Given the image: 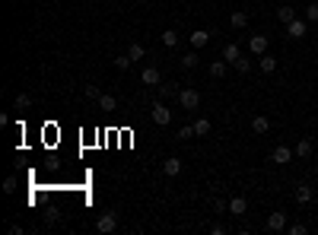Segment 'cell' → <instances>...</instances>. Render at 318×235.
Listing matches in <instances>:
<instances>
[{"label": "cell", "mask_w": 318, "mask_h": 235, "mask_svg": "<svg viewBox=\"0 0 318 235\" xmlns=\"http://www.w3.org/2000/svg\"><path fill=\"white\" fill-rule=\"evenodd\" d=\"M179 105L185 111H194L197 105H201V89H194V86H185L182 92H179Z\"/></svg>", "instance_id": "6da1fadb"}, {"label": "cell", "mask_w": 318, "mask_h": 235, "mask_svg": "<svg viewBox=\"0 0 318 235\" xmlns=\"http://www.w3.org/2000/svg\"><path fill=\"white\" fill-rule=\"evenodd\" d=\"M153 121H156L159 127H166V124L172 121V108H169V105L162 102V99H156V102H153Z\"/></svg>", "instance_id": "7a4b0ae2"}, {"label": "cell", "mask_w": 318, "mask_h": 235, "mask_svg": "<svg viewBox=\"0 0 318 235\" xmlns=\"http://www.w3.org/2000/svg\"><path fill=\"white\" fill-rule=\"evenodd\" d=\"M115 229H118V213H102V216L96 219V232L109 235V232H115Z\"/></svg>", "instance_id": "3957f363"}, {"label": "cell", "mask_w": 318, "mask_h": 235, "mask_svg": "<svg viewBox=\"0 0 318 235\" xmlns=\"http://www.w3.org/2000/svg\"><path fill=\"white\" fill-rule=\"evenodd\" d=\"M287 35H290V38H305V35H309V19H299L296 16L287 26Z\"/></svg>", "instance_id": "277c9868"}, {"label": "cell", "mask_w": 318, "mask_h": 235, "mask_svg": "<svg viewBox=\"0 0 318 235\" xmlns=\"http://www.w3.org/2000/svg\"><path fill=\"white\" fill-rule=\"evenodd\" d=\"M293 156H296V152H293L290 146H274L270 149V162H274V166H287Z\"/></svg>", "instance_id": "5b68a950"}, {"label": "cell", "mask_w": 318, "mask_h": 235, "mask_svg": "<svg viewBox=\"0 0 318 235\" xmlns=\"http://www.w3.org/2000/svg\"><path fill=\"white\" fill-rule=\"evenodd\" d=\"M188 42H191V48H194V51H201L204 45L210 42V32H207V29H194L191 35H188Z\"/></svg>", "instance_id": "8992f818"}, {"label": "cell", "mask_w": 318, "mask_h": 235, "mask_svg": "<svg viewBox=\"0 0 318 235\" xmlns=\"http://www.w3.org/2000/svg\"><path fill=\"white\" fill-rule=\"evenodd\" d=\"M249 51L258 54V57L267 54V35H252V38H249Z\"/></svg>", "instance_id": "52a82bcc"}, {"label": "cell", "mask_w": 318, "mask_h": 235, "mask_svg": "<svg viewBox=\"0 0 318 235\" xmlns=\"http://www.w3.org/2000/svg\"><path fill=\"white\" fill-rule=\"evenodd\" d=\"M140 83H144V86H159V83H162L159 70H156V67H144V73H140Z\"/></svg>", "instance_id": "ba28073f"}, {"label": "cell", "mask_w": 318, "mask_h": 235, "mask_svg": "<svg viewBox=\"0 0 318 235\" xmlns=\"http://www.w3.org/2000/svg\"><path fill=\"white\" fill-rule=\"evenodd\" d=\"M267 229L270 232H284L287 229V213H270L267 216Z\"/></svg>", "instance_id": "9c48e42d"}, {"label": "cell", "mask_w": 318, "mask_h": 235, "mask_svg": "<svg viewBox=\"0 0 318 235\" xmlns=\"http://www.w3.org/2000/svg\"><path fill=\"white\" fill-rule=\"evenodd\" d=\"M245 210H249V201H245V197H232L229 201V213L232 216H245Z\"/></svg>", "instance_id": "30bf717a"}, {"label": "cell", "mask_w": 318, "mask_h": 235, "mask_svg": "<svg viewBox=\"0 0 318 235\" xmlns=\"http://www.w3.org/2000/svg\"><path fill=\"white\" fill-rule=\"evenodd\" d=\"M162 172L169 175V178H175V175L182 172V159H175V156H169L166 162H162Z\"/></svg>", "instance_id": "8fae6325"}, {"label": "cell", "mask_w": 318, "mask_h": 235, "mask_svg": "<svg viewBox=\"0 0 318 235\" xmlns=\"http://www.w3.org/2000/svg\"><path fill=\"white\" fill-rule=\"evenodd\" d=\"M312 197H315V191H312L309 184H299V187H296V204L305 207V204H312Z\"/></svg>", "instance_id": "7c38bea8"}, {"label": "cell", "mask_w": 318, "mask_h": 235, "mask_svg": "<svg viewBox=\"0 0 318 235\" xmlns=\"http://www.w3.org/2000/svg\"><path fill=\"white\" fill-rule=\"evenodd\" d=\"M229 26L232 29H245L249 26V13H245V10H235V13L229 16Z\"/></svg>", "instance_id": "4fadbf2b"}, {"label": "cell", "mask_w": 318, "mask_h": 235, "mask_svg": "<svg viewBox=\"0 0 318 235\" xmlns=\"http://www.w3.org/2000/svg\"><path fill=\"white\" fill-rule=\"evenodd\" d=\"M270 131V121L264 114H258V118H252V134H267Z\"/></svg>", "instance_id": "5bb4252c"}, {"label": "cell", "mask_w": 318, "mask_h": 235, "mask_svg": "<svg viewBox=\"0 0 318 235\" xmlns=\"http://www.w3.org/2000/svg\"><path fill=\"white\" fill-rule=\"evenodd\" d=\"M293 152H296V159H309L312 156V140H299V143L293 146Z\"/></svg>", "instance_id": "9a60e30c"}, {"label": "cell", "mask_w": 318, "mask_h": 235, "mask_svg": "<svg viewBox=\"0 0 318 235\" xmlns=\"http://www.w3.org/2000/svg\"><path fill=\"white\" fill-rule=\"evenodd\" d=\"M223 61H226V64H232V61H239V57H242V51H239V45H226V48H223Z\"/></svg>", "instance_id": "2e32d148"}, {"label": "cell", "mask_w": 318, "mask_h": 235, "mask_svg": "<svg viewBox=\"0 0 318 235\" xmlns=\"http://www.w3.org/2000/svg\"><path fill=\"white\" fill-rule=\"evenodd\" d=\"M258 67H261L264 73H274V70H277V61H274L270 54H261V57H258Z\"/></svg>", "instance_id": "e0dca14e"}, {"label": "cell", "mask_w": 318, "mask_h": 235, "mask_svg": "<svg viewBox=\"0 0 318 235\" xmlns=\"http://www.w3.org/2000/svg\"><path fill=\"white\" fill-rule=\"evenodd\" d=\"M277 19L284 22V26H290V22L296 19V10H293V7H280V10H277Z\"/></svg>", "instance_id": "ac0fdd59"}, {"label": "cell", "mask_w": 318, "mask_h": 235, "mask_svg": "<svg viewBox=\"0 0 318 235\" xmlns=\"http://www.w3.org/2000/svg\"><path fill=\"white\" fill-rule=\"evenodd\" d=\"M29 105H32V96H29V92H19V96L13 99V108H16V111H26Z\"/></svg>", "instance_id": "d6986e66"}, {"label": "cell", "mask_w": 318, "mask_h": 235, "mask_svg": "<svg viewBox=\"0 0 318 235\" xmlns=\"http://www.w3.org/2000/svg\"><path fill=\"white\" fill-rule=\"evenodd\" d=\"M191 127H194V137H207L210 134V121H207V118H197Z\"/></svg>", "instance_id": "ffe728a7"}, {"label": "cell", "mask_w": 318, "mask_h": 235, "mask_svg": "<svg viewBox=\"0 0 318 235\" xmlns=\"http://www.w3.org/2000/svg\"><path fill=\"white\" fill-rule=\"evenodd\" d=\"M162 45H166V48H179V32L166 29V32H162Z\"/></svg>", "instance_id": "44dd1931"}, {"label": "cell", "mask_w": 318, "mask_h": 235, "mask_svg": "<svg viewBox=\"0 0 318 235\" xmlns=\"http://www.w3.org/2000/svg\"><path fill=\"white\" fill-rule=\"evenodd\" d=\"M185 70H194L197 64H201V61H197V51H188V54H182V61H179Z\"/></svg>", "instance_id": "7402d4cb"}, {"label": "cell", "mask_w": 318, "mask_h": 235, "mask_svg": "<svg viewBox=\"0 0 318 235\" xmlns=\"http://www.w3.org/2000/svg\"><path fill=\"white\" fill-rule=\"evenodd\" d=\"M144 45H140V42H131V48H127V57H131V61H144Z\"/></svg>", "instance_id": "603a6c76"}, {"label": "cell", "mask_w": 318, "mask_h": 235, "mask_svg": "<svg viewBox=\"0 0 318 235\" xmlns=\"http://www.w3.org/2000/svg\"><path fill=\"white\" fill-rule=\"evenodd\" d=\"M210 76H214V80L226 76V61H223V57H220V61H214V64H210Z\"/></svg>", "instance_id": "cb8c5ba5"}, {"label": "cell", "mask_w": 318, "mask_h": 235, "mask_svg": "<svg viewBox=\"0 0 318 235\" xmlns=\"http://www.w3.org/2000/svg\"><path fill=\"white\" fill-rule=\"evenodd\" d=\"M99 108H102V111H115V108H118L115 96H105V92H102V99H99Z\"/></svg>", "instance_id": "d4e9b609"}, {"label": "cell", "mask_w": 318, "mask_h": 235, "mask_svg": "<svg viewBox=\"0 0 318 235\" xmlns=\"http://www.w3.org/2000/svg\"><path fill=\"white\" fill-rule=\"evenodd\" d=\"M172 92H175V86H172V83H159V89H156V99H162V102H166V99L172 96Z\"/></svg>", "instance_id": "484cf974"}, {"label": "cell", "mask_w": 318, "mask_h": 235, "mask_svg": "<svg viewBox=\"0 0 318 235\" xmlns=\"http://www.w3.org/2000/svg\"><path fill=\"white\" fill-rule=\"evenodd\" d=\"M232 67L239 70V73H249V70H252V61H249V57H239V61H232Z\"/></svg>", "instance_id": "4316f807"}, {"label": "cell", "mask_w": 318, "mask_h": 235, "mask_svg": "<svg viewBox=\"0 0 318 235\" xmlns=\"http://www.w3.org/2000/svg\"><path fill=\"white\" fill-rule=\"evenodd\" d=\"M305 19H309V22H318V4H309V7H305Z\"/></svg>", "instance_id": "83f0119b"}, {"label": "cell", "mask_w": 318, "mask_h": 235, "mask_svg": "<svg viewBox=\"0 0 318 235\" xmlns=\"http://www.w3.org/2000/svg\"><path fill=\"white\" fill-rule=\"evenodd\" d=\"M83 92H86V99H96V102L102 99V89H99V86H86Z\"/></svg>", "instance_id": "f1b7e54d"}, {"label": "cell", "mask_w": 318, "mask_h": 235, "mask_svg": "<svg viewBox=\"0 0 318 235\" xmlns=\"http://www.w3.org/2000/svg\"><path fill=\"white\" fill-rule=\"evenodd\" d=\"M287 232H290V235H305L309 229H305L302 222H293V226H287Z\"/></svg>", "instance_id": "f546056e"}, {"label": "cell", "mask_w": 318, "mask_h": 235, "mask_svg": "<svg viewBox=\"0 0 318 235\" xmlns=\"http://www.w3.org/2000/svg\"><path fill=\"white\" fill-rule=\"evenodd\" d=\"M131 64H134V61H131V57H127V54H121V57H118V61H115V67H118V70H127Z\"/></svg>", "instance_id": "4dcf8cb0"}, {"label": "cell", "mask_w": 318, "mask_h": 235, "mask_svg": "<svg viewBox=\"0 0 318 235\" xmlns=\"http://www.w3.org/2000/svg\"><path fill=\"white\" fill-rule=\"evenodd\" d=\"M191 137H194V127L188 124V127H182V131H179V137H175V140H191Z\"/></svg>", "instance_id": "1f68e13d"}, {"label": "cell", "mask_w": 318, "mask_h": 235, "mask_svg": "<svg viewBox=\"0 0 318 235\" xmlns=\"http://www.w3.org/2000/svg\"><path fill=\"white\" fill-rule=\"evenodd\" d=\"M16 191V178H13V175H10V178L4 181V194H13Z\"/></svg>", "instance_id": "d6a6232c"}, {"label": "cell", "mask_w": 318, "mask_h": 235, "mask_svg": "<svg viewBox=\"0 0 318 235\" xmlns=\"http://www.w3.org/2000/svg\"><path fill=\"white\" fill-rule=\"evenodd\" d=\"M214 210H217V213H226L229 204H226V201H217V204H214Z\"/></svg>", "instance_id": "836d02e7"}]
</instances>
